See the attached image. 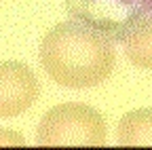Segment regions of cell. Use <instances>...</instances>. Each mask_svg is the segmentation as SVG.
<instances>
[{
	"mask_svg": "<svg viewBox=\"0 0 152 150\" xmlns=\"http://www.w3.org/2000/svg\"><path fill=\"white\" fill-rule=\"evenodd\" d=\"M45 72L61 87L87 89L104 83L116 61L112 40L78 19L53 26L38 51Z\"/></svg>",
	"mask_w": 152,
	"mask_h": 150,
	"instance_id": "6da1fadb",
	"label": "cell"
},
{
	"mask_svg": "<svg viewBox=\"0 0 152 150\" xmlns=\"http://www.w3.org/2000/svg\"><path fill=\"white\" fill-rule=\"evenodd\" d=\"M106 121L87 104L70 102L51 108L38 123V146H106Z\"/></svg>",
	"mask_w": 152,
	"mask_h": 150,
	"instance_id": "7a4b0ae2",
	"label": "cell"
},
{
	"mask_svg": "<svg viewBox=\"0 0 152 150\" xmlns=\"http://www.w3.org/2000/svg\"><path fill=\"white\" fill-rule=\"evenodd\" d=\"M66 7L74 19L99 30L110 40L152 15V0H66Z\"/></svg>",
	"mask_w": 152,
	"mask_h": 150,
	"instance_id": "3957f363",
	"label": "cell"
},
{
	"mask_svg": "<svg viewBox=\"0 0 152 150\" xmlns=\"http://www.w3.org/2000/svg\"><path fill=\"white\" fill-rule=\"evenodd\" d=\"M40 83L21 61H0V119L19 116L38 100Z\"/></svg>",
	"mask_w": 152,
	"mask_h": 150,
	"instance_id": "277c9868",
	"label": "cell"
},
{
	"mask_svg": "<svg viewBox=\"0 0 152 150\" xmlns=\"http://www.w3.org/2000/svg\"><path fill=\"white\" fill-rule=\"evenodd\" d=\"M121 40L133 66L152 70V15L131 23L123 32Z\"/></svg>",
	"mask_w": 152,
	"mask_h": 150,
	"instance_id": "5b68a950",
	"label": "cell"
},
{
	"mask_svg": "<svg viewBox=\"0 0 152 150\" xmlns=\"http://www.w3.org/2000/svg\"><path fill=\"white\" fill-rule=\"evenodd\" d=\"M116 140L121 146H152V108L127 112L118 121Z\"/></svg>",
	"mask_w": 152,
	"mask_h": 150,
	"instance_id": "8992f818",
	"label": "cell"
},
{
	"mask_svg": "<svg viewBox=\"0 0 152 150\" xmlns=\"http://www.w3.org/2000/svg\"><path fill=\"white\" fill-rule=\"evenodd\" d=\"M0 146H26V140L11 129H0Z\"/></svg>",
	"mask_w": 152,
	"mask_h": 150,
	"instance_id": "52a82bcc",
	"label": "cell"
}]
</instances>
